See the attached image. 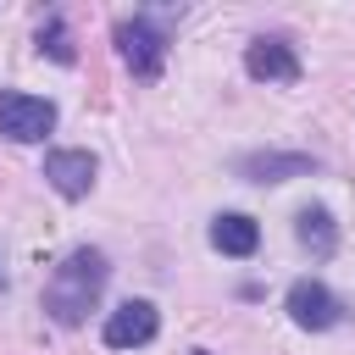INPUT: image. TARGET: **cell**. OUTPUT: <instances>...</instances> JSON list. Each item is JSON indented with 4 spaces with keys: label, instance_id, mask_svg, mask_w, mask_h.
Listing matches in <instances>:
<instances>
[{
    "label": "cell",
    "instance_id": "obj_1",
    "mask_svg": "<svg viewBox=\"0 0 355 355\" xmlns=\"http://www.w3.org/2000/svg\"><path fill=\"white\" fill-rule=\"evenodd\" d=\"M100 288H105V255H100V250H72V255L50 272V283H44V311H50L61 327H78V322L94 311Z\"/></svg>",
    "mask_w": 355,
    "mask_h": 355
},
{
    "label": "cell",
    "instance_id": "obj_2",
    "mask_svg": "<svg viewBox=\"0 0 355 355\" xmlns=\"http://www.w3.org/2000/svg\"><path fill=\"white\" fill-rule=\"evenodd\" d=\"M50 128H55V105H50V100L22 94V89L0 94V133H6V139H17V144H39Z\"/></svg>",
    "mask_w": 355,
    "mask_h": 355
},
{
    "label": "cell",
    "instance_id": "obj_3",
    "mask_svg": "<svg viewBox=\"0 0 355 355\" xmlns=\"http://www.w3.org/2000/svg\"><path fill=\"white\" fill-rule=\"evenodd\" d=\"M116 50L139 78H155L161 61H166V33L150 17H128V22H116Z\"/></svg>",
    "mask_w": 355,
    "mask_h": 355
},
{
    "label": "cell",
    "instance_id": "obj_4",
    "mask_svg": "<svg viewBox=\"0 0 355 355\" xmlns=\"http://www.w3.org/2000/svg\"><path fill=\"white\" fill-rule=\"evenodd\" d=\"M288 316H294V327L327 333V327H338L344 305L333 300V288H327V283H316V277H300V283L288 288Z\"/></svg>",
    "mask_w": 355,
    "mask_h": 355
},
{
    "label": "cell",
    "instance_id": "obj_5",
    "mask_svg": "<svg viewBox=\"0 0 355 355\" xmlns=\"http://www.w3.org/2000/svg\"><path fill=\"white\" fill-rule=\"evenodd\" d=\"M155 327H161L155 305H150V300H128V305H116V311L105 316V344H111V349H139V344L155 338Z\"/></svg>",
    "mask_w": 355,
    "mask_h": 355
},
{
    "label": "cell",
    "instance_id": "obj_6",
    "mask_svg": "<svg viewBox=\"0 0 355 355\" xmlns=\"http://www.w3.org/2000/svg\"><path fill=\"white\" fill-rule=\"evenodd\" d=\"M44 178L61 200H83L94 189V155L89 150H50L44 155Z\"/></svg>",
    "mask_w": 355,
    "mask_h": 355
},
{
    "label": "cell",
    "instance_id": "obj_7",
    "mask_svg": "<svg viewBox=\"0 0 355 355\" xmlns=\"http://www.w3.org/2000/svg\"><path fill=\"white\" fill-rule=\"evenodd\" d=\"M244 72L261 78V83H294V78H300V61H294V50H288L283 39H250Z\"/></svg>",
    "mask_w": 355,
    "mask_h": 355
},
{
    "label": "cell",
    "instance_id": "obj_8",
    "mask_svg": "<svg viewBox=\"0 0 355 355\" xmlns=\"http://www.w3.org/2000/svg\"><path fill=\"white\" fill-rule=\"evenodd\" d=\"M316 161L311 155H283V150H261V155H244L239 161V178L250 183H283V178H305Z\"/></svg>",
    "mask_w": 355,
    "mask_h": 355
},
{
    "label": "cell",
    "instance_id": "obj_9",
    "mask_svg": "<svg viewBox=\"0 0 355 355\" xmlns=\"http://www.w3.org/2000/svg\"><path fill=\"white\" fill-rule=\"evenodd\" d=\"M211 244H216L222 255H255V244H261V227H255L250 216L227 211V216H216V222H211Z\"/></svg>",
    "mask_w": 355,
    "mask_h": 355
},
{
    "label": "cell",
    "instance_id": "obj_10",
    "mask_svg": "<svg viewBox=\"0 0 355 355\" xmlns=\"http://www.w3.org/2000/svg\"><path fill=\"white\" fill-rule=\"evenodd\" d=\"M294 233H300V244H305L316 261H327V255H333V244H338V227H333V216H327L322 205H305V211H300V222H294Z\"/></svg>",
    "mask_w": 355,
    "mask_h": 355
},
{
    "label": "cell",
    "instance_id": "obj_11",
    "mask_svg": "<svg viewBox=\"0 0 355 355\" xmlns=\"http://www.w3.org/2000/svg\"><path fill=\"white\" fill-rule=\"evenodd\" d=\"M39 50H50L61 67H72V61H78V50L67 44V28H61V17H50V22L39 28Z\"/></svg>",
    "mask_w": 355,
    "mask_h": 355
},
{
    "label": "cell",
    "instance_id": "obj_12",
    "mask_svg": "<svg viewBox=\"0 0 355 355\" xmlns=\"http://www.w3.org/2000/svg\"><path fill=\"white\" fill-rule=\"evenodd\" d=\"M194 355H205V349H194Z\"/></svg>",
    "mask_w": 355,
    "mask_h": 355
}]
</instances>
